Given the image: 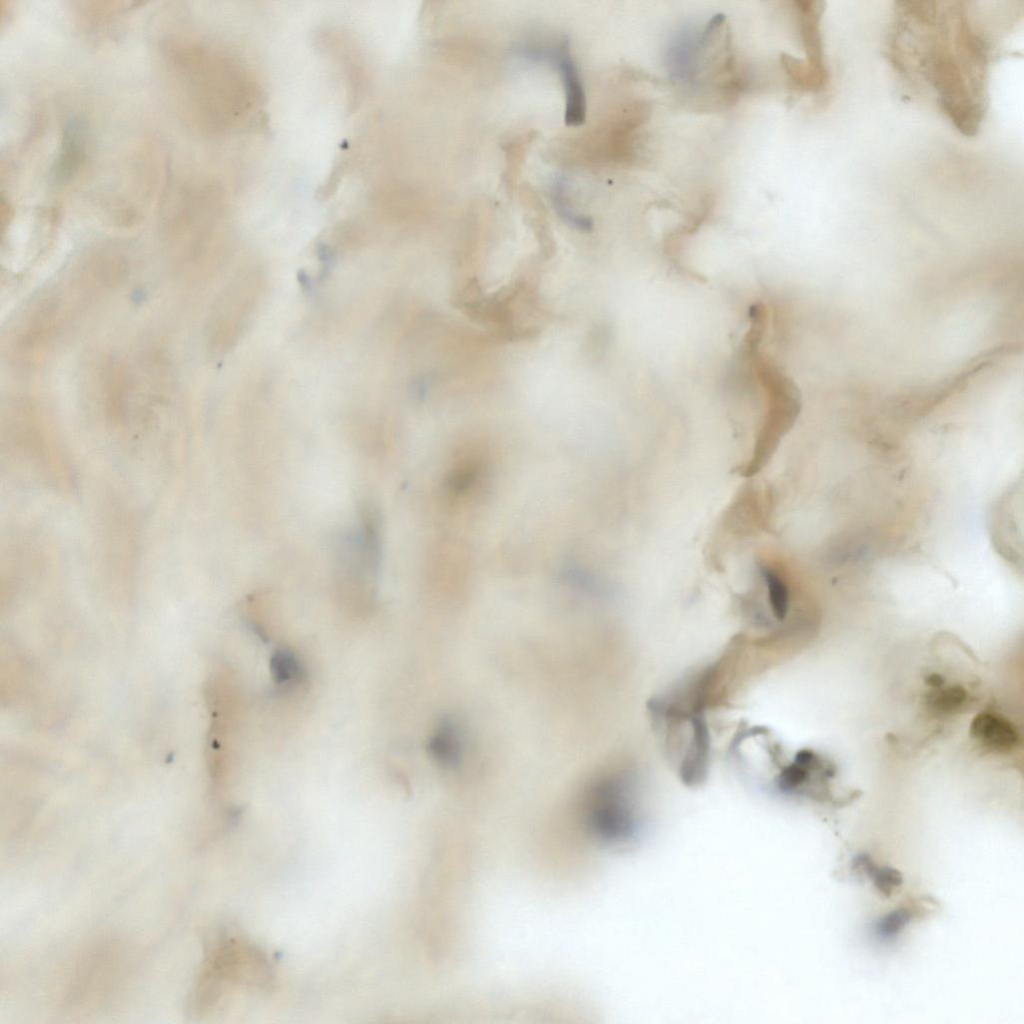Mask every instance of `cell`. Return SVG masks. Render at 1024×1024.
Returning <instances> with one entry per match:
<instances>
[{"instance_id":"10","label":"cell","mask_w":1024,"mask_h":1024,"mask_svg":"<svg viewBox=\"0 0 1024 1024\" xmlns=\"http://www.w3.org/2000/svg\"><path fill=\"white\" fill-rule=\"evenodd\" d=\"M867 874L885 897H889L893 889L900 886L903 881L901 873L892 867L878 868L873 865Z\"/></svg>"},{"instance_id":"4","label":"cell","mask_w":1024,"mask_h":1024,"mask_svg":"<svg viewBox=\"0 0 1024 1024\" xmlns=\"http://www.w3.org/2000/svg\"><path fill=\"white\" fill-rule=\"evenodd\" d=\"M833 765L810 750L800 751L793 763L779 776L778 786L785 792H801L818 797L828 794V782L834 776Z\"/></svg>"},{"instance_id":"8","label":"cell","mask_w":1024,"mask_h":1024,"mask_svg":"<svg viewBox=\"0 0 1024 1024\" xmlns=\"http://www.w3.org/2000/svg\"><path fill=\"white\" fill-rule=\"evenodd\" d=\"M937 687L928 697V706L936 714H951L959 711L968 701L966 689L960 685Z\"/></svg>"},{"instance_id":"9","label":"cell","mask_w":1024,"mask_h":1024,"mask_svg":"<svg viewBox=\"0 0 1024 1024\" xmlns=\"http://www.w3.org/2000/svg\"><path fill=\"white\" fill-rule=\"evenodd\" d=\"M911 917L907 908L893 910L877 922L876 931L882 938H892L909 924Z\"/></svg>"},{"instance_id":"12","label":"cell","mask_w":1024,"mask_h":1024,"mask_svg":"<svg viewBox=\"0 0 1024 1024\" xmlns=\"http://www.w3.org/2000/svg\"><path fill=\"white\" fill-rule=\"evenodd\" d=\"M203 114H204V115H205V116L207 117L208 121H209V118L211 119V117H210L209 115H206V113H205V112H204ZM211 121H212V119H211ZM209 123H210V122H209ZM212 123H213V122H212ZM210 126H211V125H210ZM213 127H214V126H213ZM211 129H212V128H211ZM214 132H215V131H214ZM212 134H213V133H212ZM215 141H216V139H215ZM213 143H214V142H213ZM216 156H217V153H216ZM214 157H215V156H214Z\"/></svg>"},{"instance_id":"1","label":"cell","mask_w":1024,"mask_h":1024,"mask_svg":"<svg viewBox=\"0 0 1024 1024\" xmlns=\"http://www.w3.org/2000/svg\"><path fill=\"white\" fill-rule=\"evenodd\" d=\"M898 24L915 38L913 65L938 95V103L956 128L975 135L985 113L984 84L989 44L966 18V9L937 7V2H902Z\"/></svg>"},{"instance_id":"5","label":"cell","mask_w":1024,"mask_h":1024,"mask_svg":"<svg viewBox=\"0 0 1024 1024\" xmlns=\"http://www.w3.org/2000/svg\"><path fill=\"white\" fill-rule=\"evenodd\" d=\"M540 55L553 59L561 74L565 91V120L567 124H582L586 113L585 93L577 66L566 42L559 43L551 50L540 48L539 57Z\"/></svg>"},{"instance_id":"3","label":"cell","mask_w":1024,"mask_h":1024,"mask_svg":"<svg viewBox=\"0 0 1024 1024\" xmlns=\"http://www.w3.org/2000/svg\"><path fill=\"white\" fill-rule=\"evenodd\" d=\"M772 505L773 497L769 488L747 485L724 514L718 536L738 538L762 532L769 527Z\"/></svg>"},{"instance_id":"7","label":"cell","mask_w":1024,"mask_h":1024,"mask_svg":"<svg viewBox=\"0 0 1024 1024\" xmlns=\"http://www.w3.org/2000/svg\"><path fill=\"white\" fill-rule=\"evenodd\" d=\"M430 750L439 762L447 766H456L461 759V743L455 727L444 723L430 742Z\"/></svg>"},{"instance_id":"2","label":"cell","mask_w":1024,"mask_h":1024,"mask_svg":"<svg viewBox=\"0 0 1024 1024\" xmlns=\"http://www.w3.org/2000/svg\"><path fill=\"white\" fill-rule=\"evenodd\" d=\"M624 783L605 777L589 789L585 818L591 832L602 841H621L631 831V813Z\"/></svg>"},{"instance_id":"11","label":"cell","mask_w":1024,"mask_h":1024,"mask_svg":"<svg viewBox=\"0 0 1024 1024\" xmlns=\"http://www.w3.org/2000/svg\"><path fill=\"white\" fill-rule=\"evenodd\" d=\"M272 670L279 683L290 681L300 675V666L297 660L286 651H278L274 655Z\"/></svg>"},{"instance_id":"6","label":"cell","mask_w":1024,"mask_h":1024,"mask_svg":"<svg viewBox=\"0 0 1024 1024\" xmlns=\"http://www.w3.org/2000/svg\"><path fill=\"white\" fill-rule=\"evenodd\" d=\"M970 734L983 750L994 754H1008L1020 742L1015 725L1003 715L991 711H983L973 719Z\"/></svg>"}]
</instances>
